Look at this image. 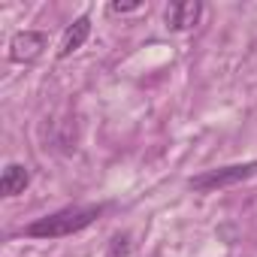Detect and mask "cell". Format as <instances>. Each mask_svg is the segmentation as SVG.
<instances>
[{"instance_id": "obj_1", "label": "cell", "mask_w": 257, "mask_h": 257, "mask_svg": "<svg viewBox=\"0 0 257 257\" xmlns=\"http://www.w3.org/2000/svg\"><path fill=\"white\" fill-rule=\"evenodd\" d=\"M97 215H100V209H94V206H88V209H64V212L37 218L34 224L25 227V233L34 236V239H61V236H73V233L85 230L88 224H94Z\"/></svg>"}, {"instance_id": "obj_2", "label": "cell", "mask_w": 257, "mask_h": 257, "mask_svg": "<svg viewBox=\"0 0 257 257\" xmlns=\"http://www.w3.org/2000/svg\"><path fill=\"white\" fill-rule=\"evenodd\" d=\"M257 176V161L254 164H236V167H221V170H209L203 176H194L188 179V185L194 191H218V188H230V185H239L245 179Z\"/></svg>"}, {"instance_id": "obj_3", "label": "cell", "mask_w": 257, "mask_h": 257, "mask_svg": "<svg viewBox=\"0 0 257 257\" xmlns=\"http://www.w3.org/2000/svg\"><path fill=\"white\" fill-rule=\"evenodd\" d=\"M46 46H49V37L43 31H19L10 40V55L19 64H34L46 52Z\"/></svg>"}, {"instance_id": "obj_4", "label": "cell", "mask_w": 257, "mask_h": 257, "mask_svg": "<svg viewBox=\"0 0 257 257\" xmlns=\"http://www.w3.org/2000/svg\"><path fill=\"white\" fill-rule=\"evenodd\" d=\"M203 16V4L200 0H179V4L167 7V28L170 31H191Z\"/></svg>"}, {"instance_id": "obj_5", "label": "cell", "mask_w": 257, "mask_h": 257, "mask_svg": "<svg viewBox=\"0 0 257 257\" xmlns=\"http://www.w3.org/2000/svg\"><path fill=\"white\" fill-rule=\"evenodd\" d=\"M88 37H91V19H88V16H79V19L64 31V40H61L58 58H70L73 52H79V49L85 46Z\"/></svg>"}, {"instance_id": "obj_6", "label": "cell", "mask_w": 257, "mask_h": 257, "mask_svg": "<svg viewBox=\"0 0 257 257\" xmlns=\"http://www.w3.org/2000/svg\"><path fill=\"white\" fill-rule=\"evenodd\" d=\"M28 182H31L28 167H22V164H10V167L4 170V179H0V194H4V197H19V194H25Z\"/></svg>"}, {"instance_id": "obj_7", "label": "cell", "mask_w": 257, "mask_h": 257, "mask_svg": "<svg viewBox=\"0 0 257 257\" xmlns=\"http://www.w3.org/2000/svg\"><path fill=\"white\" fill-rule=\"evenodd\" d=\"M137 10H143V4H140V0H131V4H121V0H115V4H109V13H115V16L137 13Z\"/></svg>"}, {"instance_id": "obj_8", "label": "cell", "mask_w": 257, "mask_h": 257, "mask_svg": "<svg viewBox=\"0 0 257 257\" xmlns=\"http://www.w3.org/2000/svg\"><path fill=\"white\" fill-rule=\"evenodd\" d=\"M131 251V239L127 236H112V257H124Z\"/></svg>"}]
</instances>
